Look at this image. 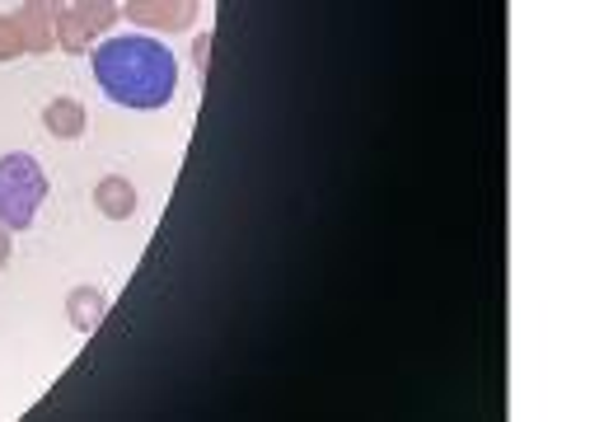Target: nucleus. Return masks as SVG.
I'll list each match as a JSON object with an SVG mask.
<instances>
[{
    "mask_svg": "<svg viewBox=\"0 0 590 422\" xmlns=\"http://www.w3.org/2000/svg\"><path fill=\"white\" fill-rule=\"evenodd\" d=\"M95 80L122 108H164L178 89V62L164 43L132 33L95 47Z\"/></svg>",
    "mask_w": 590,
    "mask_h": 422,
    "instance_id": "obj_1",
    "label": "nucleus"
},
{
    "mask_svg": "<svg viewBox=\"0 0 590 422\" xmlns=\"http://www.w3.org/2000/svg\"><path fill=\"white\" fill-rule=\"evenodd\" d=\"M43 197H47V174L39 160L24 151L0 160V230H10V235L29 230L43 207Z\"/></svg>",
    "mask_w": 590,
    "mask_h": 422,
    "instance_id": "obj_2",
    "label": "nucleus"
},
{
    "mask_svg": "<svg viewBox=\"0 0 590 422\" xmlns=\"http://www.w3.org/2000/svg\"><path fill=\"white\" fill-rule=\"evenodd\" d=\"M57 14L62 6H24L20 14H14V33H20L24 52H47L52 43H57Z\"/></svg>",
    "mask_w": 590,
    "mask_h": 422,
    "instance_id": "obj_3",
    "label": "nucleus"
},
{
    "mask_svg": "<svg viewBox=\"0 0 590 422\" xmlns=\"http://www.w3.org/2000/svg\"><path fill=\"white\" fill-rule=\"evenodd\" d=\"M95 207L108 216V221H132L136 216V188L122 174H108L95 188Z\"/></svg>",
    "mask_w": 590,
    "mask_h": 422,
    "instance_id": "obj_4",
    "label": "nucleus"
},
{
    "mask_svg": "<svg viewBox=\"0 0 590 422\" xmlns=\"http://www.w3.org/2000/svg\"><path fill=\"white\" fill-rule=\"evenodd\" d=\"M85 108L76 104V99H52L47 108H43V127H47V137H62V141H76V137H85Z\"/></svg>",
    "mask_w": 590,
    "mask_h": 422,
    "instance_id": "obj_5",
    "label": "nucleus"
},
{
    "mask_svg": "<svg viewBox=\"0 0 590 422\" xmlns=\"http://www.w3.org/2000/svg\"><path fill=\"white\" fill-rule=\"evenodd\" d=\"M66 315H70V324H76L80 334H89V328L103 320V296H99L95 286H76L66 296Z\"/></svg>",
    "mask_w": 590,
    "mask_h": 422,
    "instance_id": "obj_6",
    "label": "nucleus"
},
{
    "mask_svg": "<svg viewBox=\"0 0 590 422\" xmlns=\"http://www.w3.org/2000/svg\"><path fill=\"white\" fill-rule=\"evenodd\" d=\"M89 39H95V29H89L76 10H62V14H57V43H62L66 52H85Z\"/></svg>",
    "mask_w": 590,
    "mask_h": 422,
    "instance_id": "obj_7",
    "label": "nucleus"
},
{
    "mask_svg": "<svg viewBox=\"0 0 590 422\" xmlns=\"http://www.w3.org/2000/svg\"><path fill=\"white\" fill-rule=\"evenodd\" d=\"M127 14H132V20H160L164 29H188V20H193L188 6H127Z\"/></svg>",
    "mask_w": 590,
    "mask_h": 422,
    "instance_id": "obj_8",
    "label": "nucleus"
},
{
    "mask_svg": "<svg viewBox=\"0 0 590 422\" xmlns=\"http://www.w3.org/2000/svg\"><path fill=\"white\" fill-rule=\"evenodd\" d=\"M76 14H80V20H85L89 29L99 33L108 20H118V6H76Z\"/></svg>",
    "mask_w": 590,
    "mask_h": 422,
    "instance_id": "obj_9",
    "label": "nucleus"
},
{
    "mask_svg": "<svg viewBox=\"0 0 590 422\" xmlns=\"http://www.w3.org/2000/svg\"><path fill=\"white\" fill-rule=\"evenodd\" d=\"M14 52H24L20 33H14V24H10V20H0V62H10Z\"/></svg>",
    "mask_w": 590,
    "mask_h": 422,
    "instance_id": "obj_10",
    "label": "nucleus"
},
{
    "mask_svg": "<svg viewBox=\"0 0 590 422\" xmlns=\"http://www.w3.org/2000/svg\"><path fill=\"white\" fill-rule=\"evenodd\" d=\"M0 259H6V245H0Z\"/></svg>",
    "mask_w": 590,
    "mask_h": 422,
    "instance_id": "obj_11",
    "label": "nucleus"
}]
</instances>
